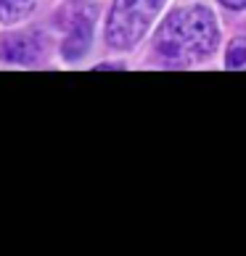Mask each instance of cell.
<instances>
[{
    "label": "cell",
    "mask_w": 246,
    "mask_h": 256,
    "mask_svg": "<svg viewBox=\"0 0 246 256\" xmlns=\"http://www.w3.org/2000/svg\"><path fill=\"white\" fill-rule=\"evenodd\" d=\"M43 56H45V34L37 30L14 32L0 40V58L8 64H35Z\"/></svg>",
    "instance_id": "cell-3"
},
{
    "label": "cell",
    "mask_w": 246,
    "mask_h": 256,
    "mask_svg": "<svg viewBox=\"0 0 246 256\" xmlns=\"http://www.w3.org/2000/svg\"><path fill=\"white\" fill-rule=\"evenodd\" d=\"M90 37H93V22H90V16L74 18V24L69 26V32H66V37H64V45H61L64 58H69V61L82 58L85 50L90 48Z\"/></svg>",
    "instance_id": "cell-4"
},
{
    "label": "cell",
    "mask_w": 246,
    "mask_h": 256,
    "mask_svg": "<svg viewBox=\"0 0 246 256\" xmlns=\"http://www.w3.org/2000/svg\"><path fill=\"white\" fill-rule=\"evenodd\" d=\"M220 3L225 8H233V11H241V8H246V0H220Z\"/></svg>",
    "instance_id": "cell-7"
},
{
    "label": "cell",
    "mask_w": 246,
    "mask_h": 256,
    "mask_svg": "<svg viewBox=\"0 0 246 256\" xmlns=\"http://www.w3.org/2000/svg\"><path fill=\"white\" fill-rule=\"evenodd\" d=\"M32 8H35V0H0V22L16 24L24 16H30Z\"/></svg>",
    "instance_id": "cell-5"
},
{
    "label": "cell",
    "mask_w": 246,
    "mask_h": 256,
    "mask_svg": "<svg viewBox=\"0 0 246 256\" xmlns=\"http://www.w3.org/2000/svg\"><path fill=\"white\" fill-rule=\"evenodd\" d=\"M164 0H114L106 22V42L117 50H127L140 42Z\"/></svg>",
    "instance_id": "cell-2"
},
{
    "label": "cell",
    "mask_w": 246,
    "mask_h": 256,
    "mask_svg": "<svg viewBox=\"0 0 246 256\" xmlns=\"http://www.w3.org/2000/svg\"><path fill=\"white\" fill-rule=\"evenodd\" d=\"M225 64L230 69H246V37H235V40L228 45V56H225Z\"/></svg>",
    "instance_id": "cell-6"
},
{
    "label": "cell",
    "mask_w": 246,
    "mask_h": 256,
    "mask_svg": "<svg viewBox=\"0 0 246 256\" xmlns=\"http://www.w3.org/2000/svg\"><path fill=\"white\" fill-rule=\"evenodd\" d=\"M220 32L209 8L188 6L169 14L156 32V50L172 66H191L209 58L217 48Z\"/></svg>",
    "instance_id": "cell-1"
}]
</instances>
